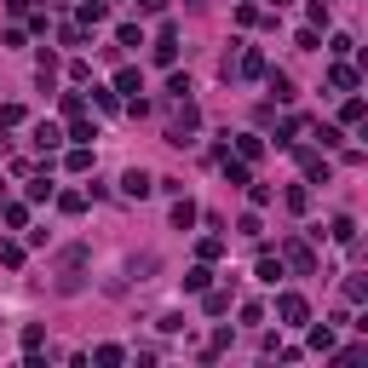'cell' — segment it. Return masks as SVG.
Here are the masks:
<instances>
[{"label": "cell", "mask_w": 368, "mask_h": 368, "mask_svg": "<svg viewBox=\"0 0 368 368\" xmlns=\"http://www.w3.org/2000/svg\"><path fill=\"white\" fill-rule=\"evenodd\" d=\"M87 265H92V248H81V242H75V248H63L58 253V294H81V288H87Z\"/></svg>", "instance_id": "6da1fadb"}, {"label": "cell", "mask_w": 368, "mask_h": 368, "mask_svg": "<svg viewBox=\"0 0 368 368\" xmlns=\"http://www.w3.org/2000/svg\"><path fill=\"white\" fill-rule=\"evenodd\" d=\"M150 58L162 63V69H173V63H179V35H173V23H162V35H155V46H150Z\"/></svg>", "instance_id": "7a4b0ae2"}, {"label": "cell", "mask_w": 368, "mask_h": 368, "mask_svg": "<svg viewBox=\"0 0 368 368\" xmlns=\"http://www.w3.org/2000/svg\"><path fill=\"white\" fill-rule=\"evenodd\" d=\"M277 316H282L288 328H299V323H305V316H311V305H305V299H299V294H282V299H277Z\"/></svg>", "instance_id": "3957f363"}, {"label": "cell", "mask_w": 368, "mask_h": 368, "mask_svg": "<svg viewBox=\"0 0 368 368\" xmlns=\"http://www.w3.org/2000/svg\"><path fill=\"white\" fill-rule=\"evenodd\" d=\"M282 253H288V265H294L299 277H316V253L305 242H282Z\"/></svg>", "instance_id": "277c9868"}, {"label": "cell", "mask_w": 368, "mask_h": 368, "mask_svg": "<svg viewBox=\"0 0 368 368\" xmlns=\"http://www.w3.org/2000/svg\"><path fill=\"white\" fill-rule=\"evenodd\" d=\"M121 190H127V196H133V202H144V196H150V190H155V179H150V173H127V179H121Z\"/></svg>", "instance_id": "5b68a950"}, {"label": "cell", "mask_w": 368, "mask_h": 368, "mask_svg": "<svg viewBox=\"0 0 368 368\" xmlns=\"http://www.w3.org/2000/svg\"><path fill=\"white\" fill-rule=\"evenodd\" d=\"M299 167H305V179H323V184H328V162H323V150H299Z\"/></svg>", "instance_id": "8992f818"}, {"label": "cell", "mask_w": 368, "mask_h": 368, "mask_svg": "<svg viewBox=\"0 0 368 368\" xmlns=\"http://www.w3.org/2000/svg\"><path fill=\"white\" fill-rule=\"evenodd\" d=\"M58 144H63V127H52V121H41V127H35V150L46 155V150H58Z\"/></svg>", "instance_id": "52a82bcc"}, {"label": "cell", "mask_w": 368, "mask_h": 368, "mask_svg": "<svg viewBox=\"0 0 368 368\" xmlns=\"http://www.w3.org/2000/svg\"><path fill=\"white\" fill-rule=\"evenodd\" d=\"M190 225H196V202L179 196V202H173V230H190Z\"/></svg>", "instance_id": "ba28073f"}, {"label": "cell", "mask_w": 368, "mask_h": 368, "mask_svg": "<svg viewBox=\"0 0 368 368\" xmlns=\"http://www.w3.org/2000/svg\"><path fill=\"white\" fill-rule=\"evenodd\" d=\"M207 294V316H225L230 311V288H202Z\"/></svg>", "instance_id": "9c48e42d"}, {"label": "cell", "mask_w": 368, "mask_h": 368, "mask_svg": "<svg viewBox=\"0 0 368 368\" xmlns=\"http://www.w3.org/2000/svg\"><path fill=\"white\" fill-rule=\"evenodd\" d=\"M328 236H334L340 248H351V242H357V219H345V213H340V219H334V230H328Z\"/></svg>", "instance_id": "30bf717a"}, {"label": "cell", "mask_w": 368, "mask_h": 368, "mask_svg": "<svg viewBox=\"0 0 368 368\" xmlns=\"http://www.w3.org/2000/svg\"><path fill=\"white\" fill-rule=\"evenodd\" d=\"M328 87H334V92H351V87H357V69H351V63H334Z\"/></svg>", "instance_id": "8fae6325"}, {"label": "cell", "mask_w": 368, "mask_h": 368, "mask_svg": "<svg viewBox=\"0 0 368 368\" xmlns=\"http://www.w3.org/2000/svg\"><path fill=\"white\" fill-rule=\"evenodd\" d=\"M253 277H259V282H270V288H277V277H282V259H277V253H259V270H253Z\"/></svg>", "instance_id": "7c38bea8"}, {"label": "cell", "mask_w": 368, "mask_h": 368, "mask_svg": "<svg viewBox=\"0 0 368 368\" xmlns=\"http://www.w3.org/2000/svg\"><path fill=\"white\" fill-rule=\"evenodd\" d=\"M270 75V92H277V104H294V81H288L282 69H265Z\"/></svg>", "instance_id": "4fadbf2b"}, {"label": "cell", "mask_w": 368, "mask_h": 368, "mask_svg": "<svg viewBox=\"0 0 368 368\" xmlns=\"http://www.w3.org/2000/svg\"><path fill=\"white\" fill-rule=\"evenodd\" d=\"M225 179H230V184H248V179H253V162H242V155L230 162V155H225Z\"/></svg>", "instance_id": "5bb4252c"}, {"label": "cell", "mask_w": 368, "mask_h": 368, "mask_svg": "<svg viewBox=\"0 0 368 368\" xmlns=\"http://www.w3.org/2000/svg\"><path fill=\"white\" fill-rule=\"evenodd\" d=\"M282 202H288V213H305V207H311V190H305V184H294Z\"/></svg>", "instance_id": "9a60e30c"}, {"label": "cell", "mask_w": 368, "mask_h": 368, "mask_svg": "<svg viewBox=\"0 0 368 368\" xmlns=\"http://www.w3.org/2000/svg\"><path fill=\"white\" fill-rule=\"evenodd\" d=\"M207 282H213V270H207V265H196V270H184V288H190V294H202Z\"/></svg>", "instance_id": "2e32d148"}, {"label": "cell", "mask_w": 368, "mask_h": 368, "mask_svg": "<svg viewBox=\"0 0 368 368\" xmlns=\"http://www.w3.org/2000/svg\"><path fill=\"white\" fill-rule=\"evenodd\" d=\"M236 155H242V162H259V155H265V144H259V138H253V133H248L242 144H236Z\"/></svg>", "instance_id": "e0dca14e"}, {"label": "cell", "mask_w": 368, "mask_h": 368, "mask_svg": "<svg viewBox=\"0 0 368 368\" xmlns=\"http://www.w3.org/2000/svg\"><path fill=\"white\" fill-rule=\"evenodd\" d=\"M92 167V150H87V144H75V150H69V173H87Z\"/></svg>", "instance_id": "ac0fdd59"}, {"label": "cell", "mask_w": 368, "mask_h": 368, "mask_svg": "<svg viewBox=\"0 0 368 368\" xmlns=\"http://www.w3.org/2000/svg\"><path fill=\"white\" fill-rule=\"evenodd\" d=\"M63 138H75V144H92L98 133H92V121H81V116H75V127H69V133H63Z\"/></svg>", "instance_id": "d6986e66"}, {"label": "cell", "mask_w": 368, "mask_h": 368, "mask_svg": "<svg viewBox=\"0 0 368 368\" xmlns=\"http://www.w3.org/2000/svg\"><path fill=\"white\" fill-rule=\"evenodd\" d=\"M138 87H144L138 69H121V75H116V92H133V98H138Z\"/></svg>", "instance_id": "ffe728a7"}, {"label": "cell", "mask_w": 368, "mask_h": 368, "mask_svg": "<svg viewBox=\"0 0 368 368\" xmlns=\"http://www.w3.org/2000/svg\"><path fill=\"white\" fill-rule=\"evenodd\" d=\"M116 46H144V35H138V23H121V29H116Z\"/></svg>", "instance_id": "44dd1931"}, {"label": "cell", "mask_w": 368, "mask_h": 368, "mask_svg": "<svg viewBox=\"0 0 368 368\" xmlns=\"http://www.w3.org/2000/svg\"><path fill=\"white\" fill-rule=\"evenodd\" d=\"M58 207H63V213H81V207H87V196H81V190H63V196H58Z\"/></svg>", "instance_id": "7402d4cb"}, {"label": "cell", "mask_w": 368, "mask_h": 368, "mask_svg": "<svg viewBox=\"0 0 368 368\" xmlns=\"http://www.w3.org/2000/svg\"><path fill=\"white\" fill-rule=\"evenodd\" d=\"M167 98H190V75L173 69V81H167Z\"/></svg>", "instance_id": "603a6c76"}, {"label": "cell", "mask_w": 368, "mask_h": 368, "mask_svg": "<svg viewBox=\"0 0 368 368\" xmlns=\"http://www.w3.org/2000/svg\"><path fill=\"white\" fill-rule=\"evenodd\" d=\"M46 196H52V179H46V173H41V179H29V202H46Z\"/></svg>", "instance_id": "cb8c5ba5"}, {"label": "cell", "mask_w": 368, "mask_h": 368, "mask_svg": "<svg viewBox=\"0 0 368 368\" xmlns=\"http://www.w3.org/2000/svg\"><path fill=\"white\" fill-rule=\"evenodd\" d=\"M340 121H345V127H357V121H362V98H345V109H340Z\"/></svg>", "instance_id": "d4e9b609"}, {"label": "cell", "mask_w": 368, "mask_h": 368, "mask_svg": "<svg viewBox=\"0 0 368 368\" xmlns=\"http://www.w3.org/2000/svg\"><path fill=\"white\" fill-rule=\"evenodd\" d=\"M41 340H46V328L29 323V328H23V351H41Z\"/></svg>", "instance_id": "484cf974"}, {"label": "cell", "mask_w": 368, "mask_h": 368, "mask_svg": "<svg viewBox=\"0 0 368 368\" xmlns=\"http://www.w3.org/2000/svg\"><path fill=\"white\" fill-rule=\"evenodd\" d=\"M81 109H87V98H81V92H63V116L75 121V116H81Z\"/></svg>", "instance_id": "4316f807"}, {"label": "cell", "mask_w": 368, "mask_h": 368, "mask_svg": "<svg viewBox=\"0 0 368 368\" xmlns=\"http://www.w3.org/2000/svg\"><path fill=\"white\" fill-rule=\"evenodd\" d=\"M23 121V104H0V127H18Z\"/></svg>", "instance_id": "83f0119b"}, {"label": "cell", "mask_w": 368, "mask_h": 368, "mask_svg": "<svg viewBox=\"0 0 368 368\" xmlns=\"http://www.w3.org/2000/svg\"><path fill=\"white\" fill-rule=\"evenodd\" d=\"M81 23H92V29H98V23H104V6H92V0H81Z\"/></svg>", "instance_id": "f1b7e54d"}, {"label": "cell", "mask_w": 368, "mask_h": 368, "mask_svg": "<svg viewBox=\"0 0 368 368\" xmlns=\"http://www.w3.org/2000/svg\"><path fill=\"white\" fill-rule=\"evenodd\" d=\"M248 202H253V207H265V202H270V184H253V179H248Z\"/></svg>", "instance_id": "f546056e"}, {"label": "cell", "mask_w": 368, "mask_h": 368, "mask_svg": "<svg viewBox=\"0 0 368 368\" xmlns=\"http://www.w3.org/2000/svg\"><path fill=\"white\" fill-rule=\"evenodd\" d=\"M311 345L316 351H334V328H311Z\"/></svg>", "instance_id": "4dcf8cb0"}, {"label": "cell", "mask_w": 368, "mask_h": 368, "mask_svg": "<svg viewBox=\"0 0 368 368\" xmlns=\"http://www.w3.org/2000/svg\"><path fill=\"white\" fill-rule=\"evenodd\" d=\"M138 12H167V0H133Z\"/></svg>", "instance_id": "1f68e13d"}, {"label": "cell", "mask_w": 368, "mask_h": 368, "mask_svg": "<svg viewBox=\"0 0 368 368\" xmlns=\"http://www.w3.org/2000/svg\"><path fill=\"white\" fill-rule=\"evenodd\" d=\"M184 6H207V0H184Z\"/></svg>", "instance_id": "d6a6232c"}]
</instances>
